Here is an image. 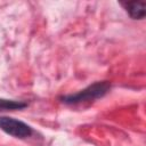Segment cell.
<instances>
[{
  "mask_svg": "<svg viewBox=\"0 0 146 146\" xmlns=\"http://www.w3.org/2000/svg\"><path fill=\"white\" fill-rule=\"evenodd\" d=\"M0 130L18 139L30 138L34 133L33 128L27 123L18 119H14L11 116H6V115L0 116Z\"/></svg>",
  "mask_w": 146,
  "mask_h": 146,
  "instance_id": "cell-2",
  "label": "cell"
},
{
  "mask_svg": "<svg viewBox=\"0 0 146 146\" xmlns=\"http://www.w3.org/2000/svg\"><path fill=\"white\" fill-rule=\"evenodd\" d=\"M27 106L26 102L22 100H14V99H6L0 98V110L1 111H15V110H23Z\"/></svg>",
  "mask_w": 146,
  "mask_h": 146,
  "instance_id": "cell-4",
  "label": "cell"
},
{
  "mask_svg": "<svg viewBox=\"0 0 146 146\" xmlns=\"http://www.w3.org/2000/svg\"><path fill=\"white\" fill-rule=\"evenodd\" d=\"M127 14L132 19H144L146 15V2L145 1H125L120 2Z\"/></svg>",
  "mask_w": 146,
  "mask_h": 146,
  "instance_id": "cell-3",
  "label": "cell"
},
{
  "mask_svg": "<svg viewBox=\"0 0 146 146\" xmlns=\"http://www.w3.org/2000/svg\"><path fill=\"white\" fill-rule=\"evenodd\" d=\"M111 87L112 84L110 81H96L75 94L60 96L59 100L66 105H79L94 102L98 98H103L104 96H106L110 92Z\"/></svg>",
  "mask_w": 146,
  "mask_h": 146,
  "instance_id": "cell-1",
  "label": "cell"
}]
</instances>
